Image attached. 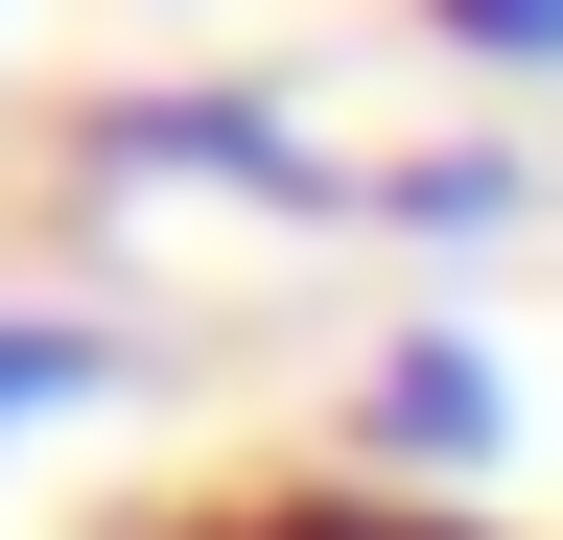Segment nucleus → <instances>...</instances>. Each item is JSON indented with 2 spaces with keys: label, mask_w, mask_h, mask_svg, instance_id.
Here are the masks:
<instances>
[{
  "label": "nucleus",
  "mask_w": 563,
  "mask_h": 540,
  "mask_svg": "<svg viewBox=\"0 0 563 540\" xmlns=\"http://www.w3.org/2000/svg\"><path fill=\"white\" fill-rule=\"evenodd\" d=\"M493 470H517L493 329H376V376H352V494H493Z\"/></svg>",
  "instance_id": "2"
},
{
  "label": "nucleus",
  "mask_w": 563,
  "mask_h": 540,
  "mask_svg": "<svg viewBox=\"0 0 563 540\" xmlns=\"http://www.w3.org/2000/svg\"><path fill=\"white\" fill-rule=\"evenodd\" d=\"M141 353H118V329L95 306H0V447H24V423H70V399H118Z\"/></svg>",
  "instance_id": "3"
},
{
  "label": "nucleus",
  "mask_w": 563,
  "mask_h": 540,
  "mask_svg": "<svg viewBox=\"0 0 563 540\" xmlns=\"http://www.w3.org/2000/svg\"><path fill=\"white\" fill-rule=\"evenodd\" d=\"M118 188H235V212H376V165H329L306 118H282L258 71H188V95H118L95 118Z\"/></svg>",
  "instance_id": "1"
},
{
  "label": "nucleus",
  "mask_w": 563,
  "mask_h": 540,
  "mask_svg": "<svg viewBox=\"0 0 563 540\" xmlns=\"http://www.w3.org/2000/svg\"><path fill=\"white\" fill-rule=\"evenodd\" d=\"M493 212H517L493 142H470V165H376V235H493Z\"/></svg>",
  "instance_id": "4"
},
{
  "label": "nucleus",
  "mask_w": 563,
  "mask_h": 540,
  "mask_svg": "<svg viewBox=\"0 0 563 540\" xmlns=\"http://www.w3.org/2000/svg\"><path fill=\"white\" fill-rule=\"evenodd\" d=\"M422 47H470V71H563V0H422Z\"/></svg>",
  "instance_id": "5"
}]
</instances>
